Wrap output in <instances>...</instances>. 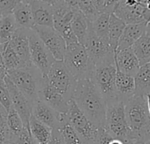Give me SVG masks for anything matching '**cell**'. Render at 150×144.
<instances>
[{
  "mask_svg": "<svg viewBox=\"0 0 150 144\" xmlns=\"http://www.w3.org/2000/svg\"><path fill=\"white\" fill-rule=\"evenodd\" d=\"M73 99L95 126L98 128L105 126L106 103L92 79L76 81Z\"/></svg>",
  "mask_w": 150,
  "mask_h": 144,
  "instance_id": "1",
  "label": "cell"
},
{
  "mask_svg": "<svg viewBox=\"0 0 150 144\" xmlns=\"http://www.w3.org/2000/svg\"><path fill=\"white\" fill-rule=\"evenodd\" d=\"M125 112L133 141L144 143L150 135V116L147 98L134 96L125 104Z\"/></svg>",
  "mask_w": 150,
  "mask_h": 144,
  "instance_id": "2",
  "label": "cell"
},
{
  "mask_svg": "<svg viewBox=\"0 0 150 144\" xmlns=\"http://www.w3.org/2000/svg\"><path fill=\"white\" fill-rule=\"evenodd\" d=\"M116 73L114 55L97 63L93 70L91 79L105 99L106 105L118 101L115 88Z\"/></svg>",
  "mask_w": 150,
  "mask_h": 144,
  "instance_id": "3",
  "label": "cell"
},
{
  "mask_svg": "<svg viewBox=\"0 0 150 144\" xmlns=\"http://www.w3.org/2000/svg\"><path fill=\"white\" fill-rule=\"evenodd\" d=\"M6 76L25 95L32 106L39 100V91L43 75L33 65L27 68L7 70Z\"/></svg>",
  "mask_w": 150,
  "mask_h": 144,
  "instance_id": "4",
  "label": "cell"
},
{
  "mask_svg": "<svg viewBox=\"0 0 150 144\" xmlns=\"http://www.w3.org/2000/svg\"><path fill=\"white\" fill-rule=\"evenodd\" d=\"M63 62L76 81L92 78L95 65L84 46L79 42L67 46Z\"/></svg>",
  "mask_w": 150,
  "mask_h": 144,
  "instance_id": "5",
  "label": "cell"
},
{
  "mask_svg": "<svg viewBox=\"0 0 150 144\" xmlns=\"http://www.w3.org/2000/svg\"><path fill=\"white\" fill-rule=\"evenodd\" d=\"M105 127L114 138L124 144L134 143L126 117L125 103L116 101L106 105Z\"/></svg>",
  "mask_w": 150,
  "mask_h": 144,
  "instance_id": "6",
  "label": "cell"
},
{
  "mask_svg": "<svg viewBox=\"0 0 150 144\" xmlns=\"http://www.w3.org/2000/svg\"><path fill=\"white\" fill-rule=\"evenodd\" d=\"M47 83L68 100L73 99L76 80L68 70L63 61H55L47 76Z\"/></svg>",
  "mask_w": 150,
  "mask_h": 144,
  "instance_id": "7",
  "label": "cell"
},
{
  "mask_svg": "<svg viewBox=\"0 0 150 144\" xmlns=\"http://www.w3.org/2000/svg\"><path fill=\"white\" fill-rule=\"evenodd\" d=\"M66 115L69 124L77 132L84 144H94L98 128L84 115L74 99L69 100V110Z\"/></svg>",
  "mask_w": 150,
  "mask_h": 144,
  "instance_id": "8",
  "label": "cell"
},
{
  "mask_svg": "<svg viewBox=\"0 0 150 144\" xmlns=\"http://www.w3.org/2000/svg\"><path fill=\"white\" fill-rule=\"evenodd\" d=\"M29 52L33 65L43 76H47L56 60L33 29L29 30Z\"/></svg>",
  "mask_w": 150,
  "mask_h": 144,
  "instance_id": "9",
  "label": "cell"
},
{
  "mask_svg": "<svg viewBox=\"0 0 150 144\" xmlns=\"http://www.w3.org/2000/svg\"><path fill=\"white\" fill-rule=\"evenodd\" d=\"M118 18L129 24H147L150 20V10L136 0H125L113 11Z\"/></svg>",
  "mask_w": 150,
  "mask_h": 144,
  "instance_id": "10",
  "label": "cell"
},
{
  "mask_svg": "<svg viewBox=\"0 0 150 144\" xmlns=\"http://www.w3.org/2000/svg\"><path fill=\"white\" fill-rule=\"evenodd\" d=\"M33 30L38 34L56 61H63L67 45L62 36L54 27L34 26Z\"/></svg>",
  "mask_w": 150,
  "mask_h": 144,
  "instance_id": "11",
  "label": "cell"
},
{
  "mask_svg": "<svg viewBox=\"0 0 150 144\" xmlns=\"http://www.w3.org/2000/svg\"><path fill=\"white\" fill-rule=\"evenodd\" d=\"M83 46L86 48L87 53L94 65L102 62L108 56L115 54V52L111 48L108 43H106L95 34L91 27V24L89 26L88 34Z\"/></svg>",
  "mask_w": 150,
  "mask_h": 144,
  "instance_id": "12",
  "label": "cell"
},
{
  "mask_svg": "<svg viewBox=\"0 0 150 144\" xmlns=\"http://www.w3.org/2000/svg\"><path fill=\"white\" fill-rule=\"evenodd\" d=\"M6 86L8 88L12 107L16 110V112L19 114L25 128L29 127V121L32 116L33 106L28 99L25 97V95L15 86V84L11 82V80L5 75L4 77Z\"/></svg>",
  "mask_w": 150,
  "mask_h": 144,
  "instance_id": "13",
  "label": "cell"
},
{
  "mask_svg": "<svg viewBox=\"0 0 150 144\" xmlns=\"http://www.w3.org/2000/svg\"><path fill=\"white\" fill-rule=\"evenodd\" d=\"M39 99L45 102L59 113H67L69 110V102L64 96L56 92L49 85L45 76H43L39 91Z\"/></svg>",
  "mask_w": 150,
  "mask_h": 144,
  "instance_id": "14",
  "label": "cell"
},
{
  "mask_svg": "<svg viewBox=\"0 0 150 144\" xmlns=\"http://www.w3.org/2000/svg\"><path fill=\"white\" fill-rule=\"evenodd\" d=\"M29 30L18 27L9 41V44L22 60L25 67L33 66L29 52Z\"/></svg>",
  "mask_w": 150,
  "mask_h": 144,
  "instance_id": "15",
  "label": "cell"
},
{
  "mask_svg": "<svg viewBox=\"0 0 150 144\" xmlns=\"http://www.w3.org/2000/svg\"><path fill=\"white\" fill-rule=\"evenodd\" d=\"M116 68L124 74L134 77L138 73L141 66L139 60L134 55L132 48L115 51L114 54Z\"/></svg>",
  "mask_w": 150,
  "mask_h": 144,
  "instance_id": "16",
  "label": "cell"
},
{
  "mask_svg": "<svg viewBox=\"0 0 150 144\" xmlns=\"http://www.w3.org/2000/svg\"><path fill=\"white\" fill-rule=\"evenodd\" d=\"M32 115L52 129L59 128L60 113L40 99L33 106Z\"/></svg>",
  "mask_w": 150,
  "mask_h": 144,
  "instance_id": "17",
  "label": "cell"
},
{
  "mask_svg": "<svg viewBox=\"0 0 150 144\" xmlns=\"http://www.w3.org/2000/svg\"><path fill=\"white\" fill-rule=\"evenodd\" d=\"M116 96L120 102L127 103L134 97L135 93V81L134 77L122 73L117 69L116 73Z\"/></svg>",
  "mask_w": 150,
  "mask_h": 144,
  "instance_id": "18",
  "label": "cell"
},
{
  "mask_svg": "<svg viewBox=\"0 0 150 144\" xmlns=\"http://www.w3.org/2000/svg\"><path fill=\"white\" fill-rule=\"evenodd\" d=\"M147 24H129L126 25L124 31L120 38L116 51L132 48V46L142 36L146 34Z\"/></svg>",
  "mask_w": 150,
  "mask_h": 144,
  "instance_id": "19",
  "label": "cell"
},
{
  "mask_svg": "<svg viewBox=\"0 0 150 144\" xmlns=\"http://www.w3.org/2000/svg\"><path fill=\"white\" fill-rule=\"evenodd\" d=\"M31 9L35 26L54 27V14L52 5L35 0L31 4Z\"/></svg>",
  "mask_w": 150,
  "mask_h": 144,
  "instance_id": "20",
  "label": "cell"
},
{
  "mask_svg": "<svg viewBox=\"0 0 150 144\" xmlns=\"http://www.w3.org/2000/svg\"><path fill=\"white\" fill-rule=\"evenodd\" d=\"M12 16L18 27L25 29H33L35 26L31 4L18 3L12 11Z\"/></svg>",
  "mask_w": 150,
  "mask_h": 144,
  "instance_id": "21",
  "label": "cell"
},
{
  "mask_svg": "<svg viewBox=\"0 0 150 144\" xmlns=\"http://www.w3.org/2000/svg\"><path fill=\"white\" fill-rule=\"evenodd\" d=\"M29 130L33 139L38 144L48 143L51 134L52 128L47 127V125L43 124L42 122L39 121L34 116H31L29 121Z\"/></svg>",
  "mask_w": 150,
  "mask_h": 144,
  "instance_id": "22",
  "label": "cell"
},
{
  "mask_svg": "<svg viewBox=\"0 0 150 144\" xmlns=\"http://www.w3.org/2000/svg\"><path fill=\"white\" fill-rule=\"evenodd\" d=\"M90 22L83 12L79 10H76L73 15V18L70 22V26L73 33L76 36L78 42L82 45H84L85 40L88 34Z\"/></svg>",
  "mask_w": 150,
  "mask_h": 144,
  "instance_id": "23",
  "label": "cell"
},
{
  "mask_svg": "<svg viewBox=\"0 0 150 144\" xmlns=\"http://www.w3.org/2000/svg\"><path fill=\"white\" fill-rule=\"evenodd\" d=\"M135 93L134 96L147 97L150 94V63L142 66L134 77Z\"/></svg>",
  "mask_w": 150,
  "mask_h": 144,
  "instance_id": "24",
  "label": "cell"
},
{
  "mask_svg": "<svg viewBox=\"0 0 150 144\" xmlns=\"http://www.w3.org/2000/svg\"><path fill=\"white\" fill-rule=\"evenodd\" d=\"M58 129L65 144H84L80 135L69 124L66 113H60V125Z\"/></svg>",
  "mask_w": 150,
  "mask_h": 144,
  "instance_id": "25",
  "label": "cell"
},
{
  "mask_svg": "<svg viewBox=\"0 0 150 144\" xmlns=\"http://www.w3.org/2000/svg\"><path fill=\"white\" fill-rule=\"evenodd\" d=\"M126 24L123 20L112 13L109 19V45L115 52L118 47L120 38L124 31Z\"/></svg>",
  "mask_w": 150,
  "mask_h": 144,
  "instance_id": "26",
  "label": "cell"
},
{
  "mask_svg": "<svg viewBox=\"0 0 150 144\" xmlns=\"http://www.w3.org/2000/svg\"><path fill=\"white\" fill-rule=\"evenodd\" d=\"M132 49L139 60L140 66L150 63V37L147 34L142 36L132 46Z\"/></svg>",
  "mask_w": 150,
  "mask_h": 144,
  "instance_id": "27",
  "label": "cell"
},
{
  "mask_svg": "<svg viewBox=\"0 0 150 144\" xmlns=\"http://www.w3.org/2000/svg\"><path fill=\"white\" fill-rule=\"evenodd\" d=\"M110 15L107 12H101L92 21L90 22L91 27L95 34L109 44V19Z\"/></svg>",
  "mask_w": 150,
  "mask_h": 144,
  "instance_id": "28",
  "label": "cell"
},
{
  "mask_svg": "<svg viewBox=\"0 0 150 144\" xmlns=\"http://www.w3.org/2000/svg\"><path fill=\"white\" fill-rule=\"evenodd\" d=\"M1 55H2L4 65L6 70L27 68L25 66L24 62L19 58V56L16 54V52L12 49V48L11 47L9 42L4 45H2Z\"/></svg>",
  "mask_w": 150,
  "mask_h": 144,
  "instance_id": "29",
  "label": "cell"
},
{
  "mask_svg": "<svg viewBox=\"0 0 150 144\" xmlns=\"http://www.w3.org/2000/svg\"><path fill=\"white\" fill-rule=\"evenodd\" d=\"M18 28L12 14L2 16L0 19V45L8 43Z\"/></svg>",
  "mask_w": 150,
  "mask_h": 144,
  "instance_id": "30",
  "label": "cell"
},
{
  "mask_svg": "<svg viewBox=\"0 0 150 144\" xmlns=\"http://www.w3.org/2000/svg\"><path fill=\"white\" fill-rule=\"evenodd\" d=\"M6 124L10 133V136H14L18 135L25 128V126L23 124V121L19 114L16 112V110L13 107H11L7 112Z\"/></svg>",
  "mask_w": 150,
  "mask_h": 144,
  "instance_id": "31",
  "label": "cell"
},
{
  "mask_svg": "<svg viewBox=\"0 0 150 144\" xmlns=\"http://www.w3.org/2000/svg\"><path fill=\"white\" fill-rule=\"evenodd\" d=\"M78 10L84 14L89 22H92L101 13L97 10L91 0H78Z\"/></svg>",
  "mask_w": 150,
  "mask_h": 144,
  "instance_id": "32",
  "label": "cell"
},
{
  "mask_svg": "<svg viewBox=\"0 0 150 144\" xmlns=\"http://www.w3.org/2000/svg\"><path fill=\"white\" fill-rule=\"evenodd\" d=\"M7 112L0 105V144H10V133L6 124Z\"/></svg>",
  "mask_w": 150,
  "mask_h": 144,
  "instance_id": "33",
  "label": "cell"
},
{
  "mask_svg": "<svg viewBox=\"0 0 150 144\" xmlns=\"http://www.w3.org/2000/svg\"><path fill=\"white\" fill-rule=\"evenodd\" d=\"M0 105L4 108L6 112H8L12 107L11 96L4 78H0Z\"/></svg>",
  "mask_w": 150,
  "mask_h": 144,
  "instance_id": "34",
  "label": "cell"
},
{
  "mask_svg": "<svg viewBox=\"0 0 150 144\" xmlns=\"http://www.w3.org/2000/svg\"><path fill=\"white\" fill-rule=\"evenodd\" d=\"M10 144H33L29 128H25L18 135L10 136Z\"/></svg>",
  "mask_w": 150,
  "mask_h": 144,
  "instance_id": "35",
  "label": "cell"
},
{
  "mask_svg": "<svg viewBox=\"0 0 150 144\" xmlns=\"http://www.w3.org/2000/svg\"><path fill=\"white\" fill-rule=\"evenodd\" d=\"M113 139L114 137L109 132L105 126L99 127L98 128V133L94 141V144H109Z\"/></svg>",
  "mask_w": 150,
  "mask_h": 144,
  "instance_id": "36",
  "label": "cell"
},
{
  "mask_svg": "<svg viewBox=\"0 0 150 144\" xmlns=\"http://www.w3.org/2000/svg\"><path fill=\"white\" fill-rule=\"evenodd\" d=\"M18 3H20L19 0H0V13L2 16L11 14Z\"/></svg>",
  "mask_w": 150,
  "mask_h": 144,
  "instance_id": "37",
  "label": "cell"
},
{
  "mask_svg": "<svg viewBox=\"0 0 150 144\" xmlns=\"http://www.w3.org/2000/svg\"><path fill=\"white\" fill-rule=\"evenodd\" d=\"M125 0H105V9L103 12H107L109 14L113 13L116 7Z\"/></svg>",
  "mask_w": 150,
  "mask_h": 144,
  "instance_id": "38",
  "label": "cell"
},
{
  "mask_svg": "<svg viewBox=\"0 0 150 144\" xmlns=\"http://www.w3.org/2000/svg\"><path fill=\"white\" fill-rule=\"evenodd\" d=\"M47 144H65L63 138H62L58 128L52 129L51 137H50V140Z\"/></svg>",
  "mask_w": 150,
  "mask_h": 144,
  "instance_id": "39",
  "label": "cell"
},
{
  "mask_svg": "<svg viewBox=\"0 0 150 144\" xmlns=\"http://www.w3.org/2000/svg\"><path fill=\"white\" fill-rule=\"evenodd\" d=\"M95 7L99 12H103L105 9V0H91Z\"/></svg>",
  "mask_w": 150,
  "mask_h": 144,
  "instance_id": "40",
  "label": "cell"
},
{
  "mask_svg": "<svg viewBox=\"0 0 150 144\" xmlns=\"http://www.w3.org/2000/svg\"><path fill=\"white\" fill-rule=\"evenodd\" d=\"M1 48L2 46L0 45V78H4L6 75V69L4 65V62H3V59H2V55H1Z\"/></svg>",
  "mask_w": 150,
  "mask_h": 144,
  "instance_id": "41",
  "label": "cell"
},
{
  "mask_svg": "<svg viewBox=\"0 0 150 144\" xmlns=\"http://www.w3.org/2000/svg\"><path fill=\"white\" fill-rule=\"evenodd\" d=\"M73 9L78 10V0H63Z\"/></svg>",
  "mask_w": 150,
  "mask_h": 144,
  "instance_id": "42",
  "label": "cell"
},
{
  "mask_svg": "<svg viewBox=\"0 0 150 144\" xmlns=\"http://www.w3.org/2000/svg\"><path fill=\"white\" fill-rule=\"evenodd\" d=\"M39 1H41V2H43V3H46V4H50V5H54V4H56L58 1H60V0H39Z\"/></svg>",
  "mask_w": 150,
  "mask_h": 144,
  "instance_id": "43",
  "label": "cell"
},
{
  "mask_svg": "<svg viewBox=\"0 0 150 144\" xmlns=\"http://www.w3.org/2000/svg\"><path fill=\"white\" fill-rule=\"evenodd\" d=\"M146 34L150 37V20L146 25Z\"/></svg>",
  "mask_w": 150,
  "mask_h": 144,
  "instance_id": "44",
  "label": "cell"
},
{
  "mask_svg": "<svg viewBox=\"0 0 150 144\" xmlns=\"http://www.w3.org/2000/svg\"><path fill=\"white\" fill-rule=\"evenodd\" d=\"M109 144H124V143H123L121 141H120V140H118V139H115V138H114V139H113V140H112V142H111Z\"/></svg>",
  "mask_w": 150,
  "mask_h": 144,
  "instance_id": "45",
  "label": "cell"
},
{
  "mask_svg": "<svg viewBox=\"0 0 150 144\" xmlns=\"http://www.w3.org/2000/svg\"><path fill=\"white\" fill-rule=\"evenodd\" d=\"M21 3H24V4H31L32 3H33L35 0H19Z\"/></svg>",
  "mask_w": 150,
  "mask_h": 144,
  "instance_id": "46",
  "label": "cell"
},
{
  "mask_svg": "<svg viewBox=\"0 0 150 144\" xmlns=\"http://www.w3.org/2000/svg\"><path fill=\"white\" fill-rule=\"evenodd\" d=\"M147 103H148V108H149V113L150 116V94L149 95H147Z\"/></svg>",
  "mask_w": 150,
  "mask_h": 144,
  "instance_id": "47",
  "label": "cell"
},
{
  "mask_svg": "<svg viewBox=\"0 0 150 144\" xmlns=\"http://www.w3.org/2000/svg\"><path fill=\"white\" fill-rule=\"evenodd\" d=\"M138 3H140V4H144V5H146L147 6V3H148V1L149 0H136Z\"/></svg>",
  "mask_w": 150,
  "mask_h": 144,
  "instance_id": "48",
  "label": "cell"
},
{
  "mask_svg": "<svg viewBox=\"0 0 150 144\" xmlns=\"http://www.w3.org/2000/svg\"><path fill=\"white\" fill-rule=\"evenodd\" d=\"M144 144H150V135H149V137L146 140V142L144 143Z\"/></svg>",
  "mask_w": 150,
  "mask_h": 144,
  "instance_id": "49",
  "label": "cell"
},
{
  "mask_svg": "<svg viewBox=\"0 0 150 144\" xmlns=\"http://www.w3.org/2000/svg\"><path fill=\"white\" fill-rule=\"evenodd\" d=\"M129 144H144L142 143H138V142H134V143H131Z\"/></svg>",
  "mask_w": 150,
  "mask_h": 144,
  "instance_id": "50",
  "label": "cell"
},
{
  "mask_svg": "<svg viewBox=\"0 0 150 144\" xmlns=\"http://www.w3.org/2000/svg\"><path fill=\"white\" fill-rule=\"evenodd\" d=\"M33 144H37V143H36V142H35L34 140H33Z\"/></svg>",
  "mask_w": 150,
  "mask_h": 144,
  "instance_id": "51",
  "label": "cell"
},
{
  "mask_svg": "<svg viewBox=\"0 0 150 144\" xmlns=\"http://www.w3.org/2000/svg\"><path fill=\"white\" fill-rule=\"evenodd\" d=\"M1 18H2V14L0 13V19H1Z\"/></svg>",
  "mask_w": 150,
  "mask_h": 144,
  "instance_id": "52",
  "label": "cell"
},
{
  "mask_svg": "<svg viewBox=\"0 0 150 144\" xmlns=\"http://www.w3.org/2000/svg\"><path fill=\"white\" fill-rule=\"evenodd\" d=\"M37 144H38V143H37ZM44 144H47V143H44Z\"/></svg>",
  "mask_w": 150,
  "mask_h": 144,
  "instance_id": "53",
  "label": "cell"
}]
</instances>
